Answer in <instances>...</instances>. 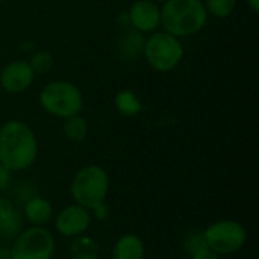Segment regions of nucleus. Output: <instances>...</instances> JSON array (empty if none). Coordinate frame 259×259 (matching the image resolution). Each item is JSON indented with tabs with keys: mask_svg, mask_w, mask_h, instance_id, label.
<instances>
[{
	"mask_svg": "<svg viewBox=\"0 0 259 259\" xmlns=\"http://www.w3.org/2000/svg\"><path fill=\"white\" fill-rule=\"evenodd\" d=\"M129 24L144 33L153 32L158 26H161V8L153 0H138L135 2L129 12Z\"/></svg>",
	"mask_w": 259,
	"mask_h": 259,
	"instance_id": "9d476101",
	"label": "nucleus"
},
{
	"mask_svg": "<svg viewBox=\"0 0 259 259\" xmlns=\"http://www.w3.org/2000/svg\"><path fill=\"white\" fill-rule=\"evenodd\" d=\"M0 3H2V0H0Z\"/></svg>",
	"mask_w": 259,
	"mask_h": 259,
	"instance_id": "cd10ccee",
	"label": "nucleus"
},
{
	"mask_svg": "<svg viewBox=\"0 0 259 259\" xmlns=\"http://www.w3.org/2000/svg\"><path fill=\"white\" fill-rule=\"evenodd\" d=\"M247 5L250 6V9L253 12H258L259 11V0H247Z\"/></svg>",
	"mask_w": 259,
	"mask_h": 259,
	"instance_id": "a878e982",
	"label": "nucleus"
},
{
	"mask_svg": "<svg viewBox=\"0 0 259 259\" xmlns=\"http://www.w3.org/2000/svg\"><path fill=\"white\" fill-rule=\"evenodd\" d=\"M23 217L32 226H44L53 219V206L47 199L36 194L23 205Z\"/></svg>",
	"mask_w": 259,
	"mask_h": 259,
	"instance_id": "f8f14e48",
	"label": "nucleus"
},
{
	"mask_svg": "<svg viewBox=\"0 0 259 259\" xmlns=\"http://www.w3.org/2000/svg\"><path fill=\"white\" fill-rule=\"evenodd\" d=\"M23 231V214L14 200L0 197V240L12 241Z\"/></svg>",
	"mask_w": 259,
	"mask_h": 259,
	"instance_id": "9b49d317",
	"label": "nucleus"
},
{
	"mask_svg": "<svg viewBox=\"0 0 259 259\" xmlns=\"http://www.w3.org/2000/svg\"><path fill=\"white\" fill-rule=\"evenodd\" d=\"M35 79V73L27 61H12L0 73V85L6 93L18 94L26 91Z\"/></svg>",
	"mask_w": 259,
	"mask_h": 259,
	"instance_id": "1a4fd4ad",
	"label": "nucleus"
},
{
	"mask_svg": "<svg viewBox=\"0 0 259 259\" xmlns=\"http://www.w3.org/2000/svg\"><path fill=\"white\" fill-rule=\"evenodd\" d=\"M14 196H15L17 202H20V203L24 205L29 199H32L33 196H36L35 185H32V184H29V182H20V184L15 187Z\"/></svg>",
	"mask_w": 259,
	"mask_h": 259,
	"instance_id": "412c9836",
	"label": "nucleus"
},
{
	"mask_svg": "<svg viewBox=\"0 0 259 259\" xmlns=\"http://www.w3.org/2000/svg\"><path fill=\"white\" fill-rule=\"evenodd\" d=\"M0 259H12V255H11L9 247L0 246Z\"/></svg>",
	"mask_w": 259,
	"mask_h": 259,
	"instance_id": "393cba45",
	"label": "nucleus"
},
{
	"mask_svg": "<svg viewBox=\"0 0 259 259\" xmlns=\"http://www.w3.org/2000/svg\"><path fill=\"white\" fill-rule=\"evenodd\" d=\"M208 20V11L202 0H167L161 9V24L176 38H185L200 32Z\"/></svg>",
	"mask_w": 259,
	"mask_h": 259,
	"instance_id": "f03ea898",
	"label": "nucleus"
},
{
	"mask_svg": "<svg viewBox=\"0 0 259 259\" xmlns=\"http://www.w3.org/2000/svg\"><path fill=\"white\" fill-rule=\"evenodd\" d=\"M36 156V137L24 121L9 120L0 127V164L11 171H23L33 165Z\"/></svg>",
	"mask_w": 259,
	"mask_h": 259,
	"instance_id": "f257e3e1",
	"label": "nucleus"
},
{
	"mask_svg": "<svg viewBox=\"0 0 259 259\" xmlns=\"http://www.w3.org/2000/svg\"><path fill=\"white\" fill-rule=\"evenodd\" d=\"M11 175H12V171L9 168H6L3 164H0V193H3L9 187Z\"/></svg>",
	"mask_w": 259,
	"mask_h": 259,
	"instance_id": "5701e85b",
	"label": "nucleus"
},
{
	"mask_svg": "<svg viewBox=\"0 0 259 259\" xmlns=\"http://www.w3.org/2000/svg\"><path fill=\"white\" fill-rule=\"evenodd\" d=\"M91 212L77 205H68L64 209H61L56 217H55V229L59 235L68 237V238H76L83 235L90 226H91Z\"/></svg>",
	"mask_w": 259,
	"mask_h": 259,
	"instance_id": "6e6552de",
	"label": "nucleus"
},
{
	"mask_svg": "<svg viewBox=\"0 0 259 259\" xmlns=\"http://www.w3.org/2000/svg\"><path fill=\"white\" fill-rule=\"evenodd\" d=\"M29 65L35 74H46L53 67V56L47 50H36L30 56Z\"/></svg>",
	"mask_w": 259,
	"mask_h": 259,
	"instance_id": "a211bd4d",
	"label": "nucleus"
},
{
	"mask_svg": "<svg viewBox=\"0 0 259 259\" xmlns=\"http://www.w3.org/2000/svg\"><path fill=\"white\" fill-rule=\"evenodd\" d=\"M64 126H62V131H64V135L73 141V143H80L87 138L88 135V123L87 120L76 114V115H71L68 118H64Z\"/></svg>",
	"mask_w": 259,
	"mask_h": 259,
	"instance_id": "f3484780",
	"label": "nucleus"
},
{
	"mask_svg": "<svg viewBox=\"0 0 259 259\" xmlns=\"http://www.w3.org/2000/svg\"><path fill=\"white\" fill-rule=\"evenodd\" d=\"M205 247H208V244H206V240H205L203 232L194 231V232H190V234L185 237L184 249H185V252H187L190 256L196 255L197 252L203 250Z\"/></svg>",
	"mask_w": 259,
	"mask_h": 259,
	"instance_id": "aec40b11",
	"label": "nucleus"
},
{
	"mask_svg": "<svg viewBox=\"0 0 259 259\" xmlns=\"http://www.w3.org/2000/svg\"><path fill=\"white\" fill-rule=\"evenodd\" d=\"M109 193V176L105 168L96 164L85 165L76 171L70 184V194L74 203L91 211L103 203Z\"/></svg>",
	"mask_w": 259,
	"mask_h": 259,
	"instance_id": "7ed1b4c3",
	"label": "nucleus"
},
{
	"mask_svg": "<svg viewBox=\"0 0 259 259\" xmlns=\"http://www.w3.org/2000/svg\"><path fill=\"white\" fill-rule=\"evenodd\" d=\"M144 44H146V38L141 32H138L135 29H126L121 32L117 47H118V53L123 59L135 61L143 55Z\"/></svg>",
	"mask_w": 259,
	"mask_h": 259,
	"instance_id": "4468645a",
	"label": "nucleus"
},
{
	"mask_svg": "<svg viewBox=\"0 0 259 259\" xmlns=\"http://www.w3.org/2000/svg\"><path fill=\"white\" fill-rule=\"evenodd\" d=\"M147 64L161 73L171 71L184 58V47L179 38L168 32H156L146 39L143 52Z\"/></svg>",
	"mask_w": 259,
	"mask_h": 259,
	"instance_id": "39448f33",
	"label": "nucleus"
},
{
	"mask_svg": "<svg viewBox=\"0 0 259 259\" xmlns=\"http://www.w3.org/2000/svg\"><path fill=\"white\" fill-rule=\"evenodd\" d=\"M144 241L137 234L121 235L112 247V259H144Z\"/></svg>",
	"mask_w": 259,
	"mask_h": 259,
	"instance_id": "ddd939ff",
	"label": "nucleus"
},
{
	"mask_svg": "<svg viewBox=\"0 0 259 259\" xmlns=\"http://www.w3.org/2000/svg\"><path fill=\"white\" fill-rule=\"evenodd\" d=\"M155 3H164V2H167V0H153Z\"/></svg>",
	"mask_w": 259,
	"mask_h": 259,
	"instance_id": "bb28decb",
	"label": "nucleus"
},
{
	"mask_svg": "<svg viewBox=\"0 0 259 259\" xmlns=\"http://www.w3.org/2000/svg\"><path fill=\"white\" fill-rule=\"evenodd\" d=\"M114 103H115L117 111H118L120 114L126 115V117L137 115V114L141 111V108H143L140 97H138L134 91H131V90H123V91H120V93L115 96Z\"/></svg>",
	"mask_w": 259,
	"mask_h": 259,
	"instance_id": "dca6fc26",
	"label": "nucleus"
},
{
	"mask_svg": "<svg viewBox=\"0 0 259 259\" xmlns=\"http://www.w3.org/2000/svg\"><path fill=\"white\" fill-rule=\"evenodd\" d=\"M235 6H237V0H206L205 3L206 11L219 18H226L232 15Z\"/></svg>",
	"mask_w": 259,
	"mask_h": 259,
	"instance_id": "6ab92c4d",
	"label": "nucleus"
},
{
	"mask_svg": "<svg viewBox=\"0 0 259 259\" xmlns=\"http://www.w3.org/2000/svg\"><path fill=\"white\" fill-rule=\"evenodd\" d=\"M70 259H99V244L90 237H76L70 246Z\"/></svg>",
	"mask_w": 259,
	"mask_h": 259,
	"instance_id": "2eb2a0df",
	"label": "nucleus"
},
{
	"mask_svg": "<svg viewBox=\"0 0 259 259\" xmlns=\"http://www.w3.org/2000/svg\"><path fill=\"white\" fill-rule=\"evenodd\" d=\"M191 259H222V256L219 253H215L214 250H211L209 247H205L203 250H200L196 255H193Z\"/></svg>",
	"mask_w": 259,
	"mask_h": 259,
	"instance_id": "b1692460",
	"label": "nucleus"
},
{
	"mask_svg": "<svg viewBox=\"0 0 259 259\" xmlns=\"http://www.w3.org/2000/svg\"><path fill=\"white\" fill-rule=\"evenodd\" d=\"M12 259H53L56 241L44 226H30L21 231L9 247Z\"/></svg>",
	"mask_w": 259,
	"mask_h": 259,
	"instance_id": "423d86ee",
	"label": "nucleus"
},
{
	"mask_svg": "<svg viewBox=\"0 0 259 259\" xmlns=\"http://www.w3.org/2000/svg\"><path fill=\"white\" fill-rule=\"evenodd\" d=\"M90 212H91V217H96L97 220H102V222L106 220V219H109V215H111V209H109V206L106 205V202H103V203L94 206Z\"/></svg>",
	"mask_w": 259,
	"mask_h": 259,
	"instance_id": "4be33fe9",
	"label": "nucleus"
},
{
	"mask_svg": "<svg viewBox=\"0 0 259 259\" xmlns=\"http://www.w3.org/2000/svg\"><path fill=\"white\" fill-rule=\"evenodd\" d=\"M206 244L220 256L240 252L247 243L246 228L235 220H220L203 231Z\"/></svg>",
	"mask_w": 259,
	"mask_h": 259,
	"instance_id": "0eeeda50",
	"label": "nucleus"
},
{
	"mask_svg": "<svg viewBox=\"0 0 259 259\" xmlns=\"http://www.w3.org/2000/svg\"><path fill=\"white\" fill-rule=\"evenodd\" d=\"M39 103L46 112L58 118H68L80 114L83 108V97L74 83L67 80H55L42 88Z\"/></svg>",
	"mask_w": 259,
	"mask_h": 259,
	"instance_id": "20e7f679",
	"label": "nucleus"
}]
</instances>
